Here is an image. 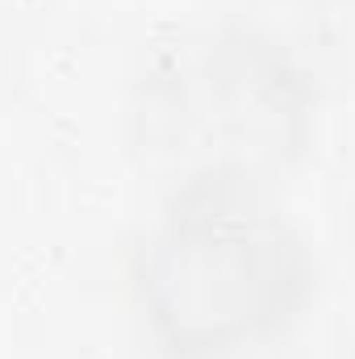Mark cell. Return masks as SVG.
I'll use <instances>...</instances> for the list:
<instances>
[{
  "label": "cell",
  "instance_id": "1",
  "mask_svg": "<svg viewBox=\"0 0 355 359\" xmlns=\"http://www.w3.org/2000/svg\"><path fill=\"white\" fill-rule=\"evenodd\" d=\"M297 264L276 217L230 192H205L151 243L147 301L176 347L217 351L284 313L301 284Z\"/></svg>",
  "mask_w": 355,
  "mask_h": 359
}]
</instances>
